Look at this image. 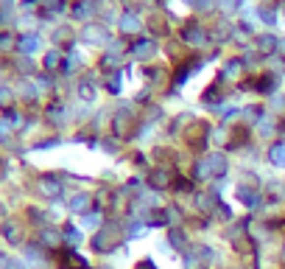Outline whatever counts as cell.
<instances>
[{"label": "cell", "mask_w": 285, "mask_h": 269, "mask_svg": "<svg viewBox=\"0 0 285 269\" xmlns=\"http://www.w3.org/2000/svg\"><path fill=\"white\" fill-rule=\"evenodd\" d=\"M238 199L246 202V205H257V196H254L249 188H238Z\"/></svg>", "instance_id": "6da1fadb"}, {"label": "cell", "mask_w": 285, "mask_h": 269, "mask_svg": "<svg viewBox=\"0 0 285 269\" xmlns=\"http://www.w3.org/2000/svg\"><path fill=\"white\" fill-rule=\"evenodd\" d=\"M171 241H173V247H182V244H185V235H182V233H171Z\"/></svg>", "instance_id": "7a4b0ae2"}, {"label": "cell", "mask_w": 285, "mask_h": 269, "mask_svg": "<svg viewBox=\"0 0 285 269\" xmlns=\"http://www.w3.org/2000/svg\"><path fill=\"white\" fill-rule=\"evenodd\" d=\"M176 188H179V191H188L190 183H188V180H176Z\"/></svg>", "instance_id": "3957f363"}]
</instances>
